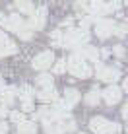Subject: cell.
<instances>
[{"mask_svg": "<svg viewBox=\"0 0 128 134\" xmlns=\"http://www.w3.org/2000/svg\"><path fill=\"white\" fill-rule=\"evenodd\" d=\"M4 29L12 31L20 37L21 41H29L33 37V29L29 27V24L20 16V14H12V16H6V24H4Z\"/></svg>", "mask_w": 128, "mask_h": 134, "instance_id": "cell-1", "label": "cell"}, {"mask_svg": "<svg viewBox=\"0 0 128 134\" xmlns=\"http://www.w3.org/2000/svg\"><path fill=\"white\" fill-rule=\"evenodd\" d=\"M66 70L70 72L74 78H78V80L91 78V74H93V70H91V66H89V62L85 60V58H82L76 51L70 54V58L66 60Z\"/></svg>", "mask_w": 128, "mask_h": 134, "instance_id": "cell-2", "label": "cell"}, {"mask_svg": "<svg viewBox=\"0 0 128 134\" xmlns=\"http://www.w3.org/2000/svg\"><path fill=\"white\" fill-rule=\"evenodd\" d=\"M88 41H89L88 29L68 27L66 33H62V49H78V47H82V45H88Z\"/></svg>", "mask_w": 128, "mask_h": 134, "instance_id": "cell-3", "label": "cell"}, {"mask_svg": "<svg viewBox=\"0 0 128 134\" xmlns=\"http://www.w3.org/2000/svg\"><path fill=\"white\" fill-rule=\"evenodd\" d=\"M95 78L107 84H115L120 78V68L118 66H107V64H97L95 66Z\"/></svg>", "mask_w": 128, "mask_h": 134, "instance_id": "cell-4", "label": "cell"}, {"mask_svg": "<svg viewBox=\"0 0 128 134\" xmlns=\"http://www.w3.org/2000/svg\"><path fill=\"white\" fill-rule=\"evenodd\" d=\"M45 21H47V8L45 6H39V8H33L29 12V27L33 31H39L45 27Z\"/></svg>", "mask_w": 128, "mask_h": 134, "instance_id": "cell-5", "label": "cell"}, {"mask_svg": "<svg viewBox=\"0 0 128 134\" xmlns=\"http://www.w3.org/2000/svg\"><path fill=\"white\" fill-rule=\"evenodd\" d=\"M101 99H103L107 105H111V107H113V105H117L118 101L122 99V90H120L118 86H115V84H109V86L101 91Z\"/></svg>", "mask_w": 128, "mask_h": 134, "instance_id": "cell-6", "label": "cell"}, {"mask_svg": "<svg viewBox=\"0 0 128 134\" xmlns=\"http://www.w3.org/2000/svg\"><path fill=\"white\" fill-rule=\"evenodd\" d=\"M53 62H54V54H53V51H43V53H39L37 57L31 60V66L35 68V70H47V68H51L53 66Z\"/></svg>", "mask_w": 128, "mask_h": 134, "instance_id": "cell-7", "label": "cell"}, {"mask_svg": "<svg viewBox=\"0 0 128 134\" xmlns=\"http://www.w3.org/2000/svg\"><path fill=\"white\" fill-rule=\"evenodd\" d=\"M113 27H115V21L107 20V18H99L95 21V35L99 39H107V37L113 35Z\"/></svg>", "mask_w": 128, "mask_h": 134, "instance_id": "cell-8", "label": "cell"}, {"mask_svg": "<svg viewBox=\"0 0 128 134\" xmlns=\"http://www.w3.org/2000/svg\"><path fill=\"white\" fill-rule=\"evenodd\" d=\"M16 51H18L16 43H14V41L4 33V31H0V58L10 57V54H14Z\"/></svg>", "mask_w": 128, "mask_h": 134, "instance_id": "cell-9", "label": "cell"}, {"mask_svg": "<svg viewBox=\"0 0 128 134\" xmlns=\"http://www.w3.org/2000/svg\"><path fill=\"white\" fill-rule=\"evenodd\" d=\"M109 124H111V121H107L105 117H93L89 121V130L93 134H107Z\"/></svg>", "mask_w": 128, "mask_h": 134, "instance_id": "cell-10", "label": "cell"}, {"mask_svg": "<svg viewBox=\"0 0 128 134\" xmlns=\"http://www.w3.org/2000/svg\"><path fill=\"white\" fill-rule=\"evenodd\" d=\"M35 95H37V99L41 101V103H53L54 99H58V93H56V90H54V86L41 87Z\"/></svg>", "mask_w": 128, "mask_h": 134, "instance_id": "cell-11", "label": "cell"}, {"mask_svg": "<svg viewBox=\"0 0 128 134\" xmlns=\"http://www.w3.org/2000/svg\"><path fill=\"white\" fill-rule=\"evenodd\" d=\"M80 99H82V95H80V91H78L76 87H66L62 101L68 105V109H72L74 105H78V103H80Z\"/></svg>", "mask_w": 128, "mask_h": 134, "instance_id": "cell-12", "label": "cell"}, {"mask_svg": "<svg viewBox=\"0 0 128 134\" xmlns=\"http://www.w3.org/2000/svg\"><path fill=\"white\" fill-rule=\"evenodd\" d=\"M14 101H16V87H2L0 90V105L10 107Z\"/></svg>", "mask_w": 128, "mask_h": 134, "instance_id": "cell-13", "label": "cell"}, {"mask_svg": "<svg viewBox=\"0 0 128 134\" xmlns=\"http://www.w3.org/2000/svg\"><path fill=\"white\" fill-rule=\"evenodd\" d=\"M16 97H20V101H25V99H33L35 97V90L31 86H20V87H16Z\"/></svg>", "mask_w": 128, "mask_h": 134, "instance_id": "cell-14", "label": "cell"}, {"mask_svg": "<svg viewBox=\"0 0 128 134\" xmlns=\"http://www.w3.org/2000/svg\"><path fill=\"white\" fill-rule=\"evenodd\" d=\"M84 101L89 105V107H95V105H99V101H101V91H99V87H91L88 93H85Z\"/></svg>", "mask_w": 128, "mask_h": 134, "instance_id": "cell-15", "label": "cell"}, {"mask_svg": "<svg viewBox=\"0 0 128 134\" xmlns=\"http://www.w3.org/2000/svg\"><path fill=\"white\" fill-rule=\"evenodd\" d=\"M18 134H37V124L35 121H21L18 124Z\"/></svg>", "mask_w": 128, "mask_h": 134, "instance_id": "cell-16", "label": "cell"}, {"mask_svg": "<svg viewBox=\"0 0 128 134\" xmlns=\"http://www.w3.org/2000/svg\"><path fill=\"white\" fill-rule=\"evenodd\" d=\"M14 8L20 14H29L33 10V4H31V0H14Z\"/></svg>", "mask_w": 128, "mask_h": 134, "instance_id": "cell-17", "label": "cell"}, {"mask_svg": "<svg viewBox=\"0 0 128 134\" xmlns=\"http://www.w3.org/2000/svg\"><path fill=\"white\" fill-rule=\"evenodd\" d=\"M51 43H53V47L62 49V31L60 29H54L51 33Z\"/></svg>", "mask_w": 128, "mask_h": 134, "instance_id": "cell-18", "label": "cell"}, {"mask_svg": "<svg viewBox=\"0 0 128 134\" xmlns=\"http://www.w3.org/2000/svg\"><path fill=\"white\" fill-rule=\"evenodd\" d=\"M8 117H10V121L16 122V124H20L21 121H25V113H24V111H8Z\"/></svg>", "mask_w": 128, "mask_h": 134, "instance_id": "cell-19", "label": "cell"}, {"mask_svg": "<svg viewBox=\"0 0 128 134\" xmlns=\"http://www.w3.org/2000/svg\"><path fill=\"white\" fill-rule=\"evenodd\" d=\"M120 6H122V0H109V2H105V10H107V14L118 12Z\"/></svg>", "mask_w": 128, "mask_h": 134, "instance_id": "cell-20", "label": "cell"}, {"mask_svg": "<svg viewBox=\"0 0 128 134\" xmlns=\"http://www.w3.org/2000/svg\"><path fill=\"white\" fill-rule=\"evenodd\" d=\"M53 70H54V74H64L66 72V58H54V62H53Z\"/></svg>", "mask_w": 128, "mask_h": 134, "instance_id": "cell-21", "label": "cell"}, {"mask_svg": "<svg viewBox=\"0 0 128 134\" xmlns=\"http://www.w3.org/2000/svg\"><path fill=\"white\" fill-rule=\"evenodd\" d=\"M37 86H39V87H49V86H53L51 74H41V76L37 78Z\"/></svg>", "mask_w": 128, "mask_h": 134, "instance_id": "cell-22", "label": "cell"}, {"mask_svg": "<svg viewBox=\"0 0 128 134\" xmlns=\"http://www.w3.org/2000/svg\"><path fill=\"white\" fill-rule=\"evenodd\" d=\"M74 10L78 12V14H88V0H76L74 2Z\"/></svg>", "mask_w": 128, "mask_h": 134, "instance_id": "cell-23", "label": "cell"}, {"mask_svg": "<svg viewBox=\"0 0 128 134\" xmlns=\"http://www.w3.org/2000/svg\"><path fill=\"white\" fill-rule=\"evenodd\" d=\"M113 35H117V37H124L126 35V25L124 24H115V27H113Z\"/></svg>", "mask_w": 128, "mask_h": 134, "instance_id": "cell-24", "label": "cell"}, {"mask_svg": "<svg viewBox=\"0 0 128 134\" xmlns=\"http://www.w3.org/2000/svg\"><path fill=\"white\" fill-rule=\"evenodd\" d=\"M35 107H33V99H25V101H21V111L24 113H31Z\"/></svg>", "mask_w": 128, "mask_h": 134, "instance_id": "cell-25", "label": "cell"}, {"mask_svg": "<svg viewBox=\"0 0 128 134\" xmlns=\"http://www.w3.org/2000/svg\"><path fill=\"white\" fill-rule=\"evenodd\" d=\"M120 130H122V126H120L118 122H111V124H109L107 134H120Z\"/></svg>", "mask_w": 128, "mask_h": 134, "instance_id": "cell-26", "label": "cell"}, {"mask_svg": "<svg viewBox=\"0 0 128 134\" xmlns=\"http://www.w3.org/2000/svg\"><path fill=\"white\" fill-rule=\"evenodd\" d=\"M113 54L118 57V58H122L124 57V47H122V45H115V47H113Z\"/></svg>", "mask_w": 128, "mask_h": 134, "instance_id": "cell-27", "label": "cell"}, {"mask_svg": "<svg viewBox=\"0 0 128 134\" xmlns=\"http://www.w3.org/2000/svg\"><path fill=\"white\" fill-rule=\"evenodd\" d=\"M109 54H111V51H109V49H103V51H99V57H103V58H107Z\"/></svg>", "mask_w": 128, "mask_h": 134, "instance_id": "cell-28", "label": "cell"}, {"mask_svg": "<svg viewBox=\"0 0 128 134\" xmlns=\"http://www.w3.org/2000/svg\"><path fill=\"white\" fill-rule=\"evenodd\" d=\"M8 132V124L6 122H0V134H6Z\"/></svg>", "mask_w": 128, "mask_h": 134, "instance_id": "cell-29", "label": "cell"}, {"mask_svg": "<svg viewBox=\"0 0 128 134\" xmlns=\"http://www.w3.org/2000/svg\"><path fill=\"white\" fill-rule=\"evenodd\" d=\"M6 115H8V107L0 105V117H6Z\"/></svg>", "mask_w": 128, "mask_h": 134, "instance_id": "cell-30", "label": "cell"}, {"mask_svg": "<svg viewBox=\"0 0 128 134\" xmlns=\"http://www.w3.org/2000/svg\"><path fill=\"white\" fill-rule=\"evenodd\" d=\"M122 119H128V105L122 107Z\"/></svg>", "mask_w": 128, "mask_h": 134, "instance_id": "cell-31", "label": "cell"}, {"mask_svg": "<svg viewBox=\"0 0 128 134\" xmlns=\"http://www.w3.org/2000/svg\"><path fill=\"white\" fill-rule=\"evenodd\" d=\"M2 87H4V82H2V78H0V90H2Z\"/></svg>", "mask_w": 128, "mask_h": 134, "instance_id": "cell-32", "label": "cell"}, {"mask_svg": "<svg viewBox=\"0 0 128 134\" xmlns=\"http://www.w3.org/2000/svg\"><path fill=\"white\" fill-rule=\"evenodd\" d=\"M53 134H60V132H53Z\"/></svg>", "mask_w": 128, "mask_h": 134, "instance_id": "cell-33", "label": "cell"}, {"mask_svg": "<svg viewBox=\"0 0 128 134\" xmlns=\"http://www.w3.org/2000/svg\"><path fill=\"white\" fill-rule=\"evenodd\" d=\"M82 134H85V132H82Z\"/></svg>", "mask_w": 128, "mask_h": 134, "instance_id": "cell-34", "label": "cell"}]
</instances>
